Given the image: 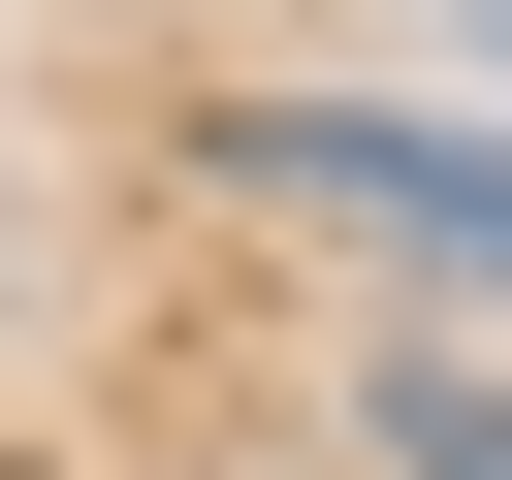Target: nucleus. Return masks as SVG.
I'll use <instances>...</instances> for the list:
<instances>
[{"label": "nucleus", "instance_id": "f257e3e1", "mask_svg": "<svg viewBox=\"0 0 512 480\" xmlns=\"http://www.w3.org/2000/svg\"><path fill=\"white\" fill-rule=\"evenodd\" d=\"M224 192H320V224L448 256V288L512 320V128H384V96H288V128H224Z\"/></svg>", "mask_w": 512, "mask_h": 480}, {"label": "nucleus", "instance_id": "f03ea898", "mask_svg": "<svg viewBox=\"0 0 512 480\" xmlns=\"http://www.w3.org/2000/svg\"><path fill=\"white\" fill-rule=\"evenodd\" d=\"M384 480H512V320H448V352H384Z\"/></svg>", "mask_w": 512, "mask_h": 480}]
</instances>
